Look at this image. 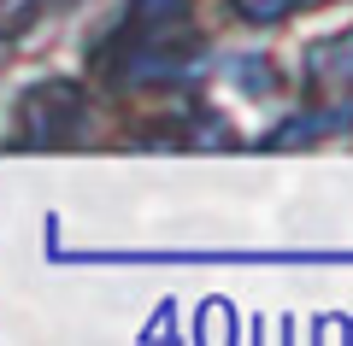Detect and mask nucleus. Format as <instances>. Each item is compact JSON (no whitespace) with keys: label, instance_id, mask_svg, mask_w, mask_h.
Listing matches in <instances>:
<instances>
[{"label":"nucleus","instance_id":"3","mask_svg":"<svg viewBox=\"0 0 353 346\" xmlns=\"http://www.w3.org/2000/svg\"><path fill=\"white\" fill-rule=\"evenodd\" d=\"M189 6V0H136V18L141 24H165V18H176Z\"/></svg>","mask_w":353,"mask_h":346},{"label":"nucleus","instance_id":"4","mask_svg":"<svg viewBox=\"0 0 353 346\" xmlns=\"http://www.w3.org/2000/svg\"><path fill=\"white\" fill-rule=\"evenodd\" d=\"M236 76L248 83V94H265V83H271V71H265L259 59H241V65H236Z\"/></svg>","mask_w":353,"mask_h":346},{"label":"nucleus","instance_id":"1","mask_svg":"<svg viewBox=\"0 0 353 346\" xmlns=\"http://www.w3.org/2000/svg\"><path fill=\"white\" fill-rule=\"evenodd\" d=\"M77 111H83V100L71 94V83H48L30 94L24 106V124H30V141H53V129H71Z\"/></svg>","mask_w":353,"mask_h":346},{"label":"nucleus","instance_id":"2","mask_svg":"<svg viewBox=\"0 0 353 346\" xmlns=\"http://www.w3.org/2000/svg\"><path fill=\"white\" fill-rule=\"evenodd\" d=\"M236 12L248 18V24H271V18L289 12V0H236Z\"/></svg>","mask_w":353,"mask_h":346}]
</instances>
